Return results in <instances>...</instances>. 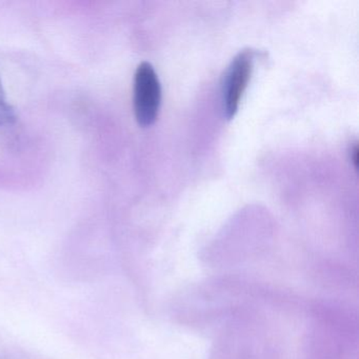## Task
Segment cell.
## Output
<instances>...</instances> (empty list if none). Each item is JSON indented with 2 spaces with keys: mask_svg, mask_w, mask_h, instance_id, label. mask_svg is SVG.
<instances>
[{
  "mask_svg": "<svg viewBox=\"0 0 359 359\" xmlns=\"http://www.w3.org/2000/svg\"><path fill=\"white\" fill-rule=\"evenodd\" d=\"M253 50H243L232 60L222 85V104L226 119H232L238 111L243 92L251 79L254 62Z\"/></svg>",
  "mask_w": 359,
  "mask_h": 359,
  "instance_id": "cell-2",
  "label": "cell"
},
{
  "mask_svg": "<svg viewBox=\"0 0 359 359\" xmlns=\"http://www.w3.org/2000/svg\"><path fill=\"white\" fill-rule=\"evenodd\" d=\"M134 113L138 125L152 126L158 117L161 104V87L152 65L142 62L134 76Z\"/></svg>",
  "mask_w": 359,
  "mask_h": 359,
  "instance_id": "cell-1",
  "label": "cell"
},
{
  "mask_svg": "<svg viewBox=\"0 0 359 359\" xmlns=\"http://www.w3.org/2000/svg\"><path fill=\"white\" fill-rule=\"evenodd\" d=\"M15 121V109L8 102L3 83L0 79V126L12 125Z\"/></svg>",
  "mask_w": 359,
  "mask_h": 359,
  "instance_id": "cell-3",
  "label": "cell"
}]
</instances>
